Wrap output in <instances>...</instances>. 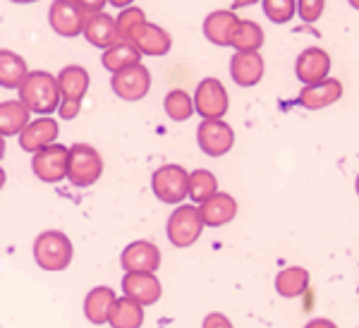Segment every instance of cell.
<instances>
[{
  "label": "cell",
  "instance_id": "cell-4",
  "mask_svg": "<svg viewBox=\"0 0 359 328\" xmlns=\"http://www.w3.org/2000/svg\"><path fill=\"white\" fill-rule=\"evenodd\" d=\"M204 221L199 216V206L180 204L168 218V240L175 247H192L204 233Z\"/></svg>",
  "mask_w": 359,
  "mask_h": 328
},
{
  "label": "cell",
  "instance_id": "cell-15",
  "mask_svg": "<svg viewBox=\"0 0 359 328\" xmlns=\"http://www.w3.org/2000/svg\"><path fill=\"white\" fill-rule=\"evenodd\" d=\"M123 292L125 297L139 302L142 307H149V304H156L161 300L163 285L156 278V273H125Z\"/></svg>",
  "mask_w": 359,
  "mask_h": 328
},
{
  "label": "cell",
  "instance_id": "cell-38",
  "mask_svg": "<svg viewBox=\"0 0 359 328\" xmlns=\"http://www.w3.org/2000/svg\"><path fill=\"white\" fill-rule=\"evenodd\" d=\"M259 0H235L233 3V10H240V8H249V5H257Z\"/></svg>",
  "mask_w": 359,
  "mask_h": 328
},
{
  "label": "cell",
  "instance_id": "cell-34",
  "mask_svg": "<svg viewBox=\"0 0 359 328\" xmlns=\"http://www.w3.org/2000/svg\"><path fill=\"white\" fill-rule=\"evenodd\" d=\"M79 111H82V103L79 101H60V106H57V115L62 120H74Z\"/></svg>",
  "mask_w": 359,
  "mask_h": 328
},
{
  "label": "cell",
  "instance_id": "cell-22",
  "mask_svg": "<svg viewBox=\"0 0 359 328\" xmlns=\"http://www.w3.org/2000/svg\"><path fill=\"white\" fill-rule=\"evenodd\" d=\"M115 300H118V297H115L113 287H108V285L94 287V290H89V295L84 297V316L96 326L108 324V312H111Z\"/></svg>",
  "mask_w": 359,
  "mask_h": 328
},
{
  "label": "cell",
  "instance_id": "cell-39",
  "mask_svg": "<svg viewBox=\"0 0 359 328\" xmlns=\"http://www.w3.org/2000/svg\"><path fill=\"white\" fill-rule=\"evenodd\" d=\"M108 3L113 5V8H118V10H123V8H130L135 0H108Z\"/></svg>",
  "mask_w": 359,
  "mask_h": 328
},
{
  "label": "cell",
  "instance_id": "cell-28",
  "mask_svg": "<svg viewBox=\"0 0 359 328\" xmlns=\"http://www.w3.org/2000/svg\"><path fill=\"white\" fill-rule=\"evenodd\" d=\"M264 29L252 20H240L230 36V46L235 50H259L264 46Z\"/></svg>",
  "mask_w": 359,
  "mask_h": 328
},
{
  "label": "cell",
  "instance_id": "cell-40",
  "mask_svg": "<svg viewBox=\"0 0 359 328\" xmlns=\"http://www.w3.org/2000/svg\"><path fill=\"white\" fill-rule=\"evenodd\" d=\"M10 3H17V5H32V3H39V0H10Z\"/></svg>",
  "mask_w": 359,
  "mask_h": 328
},
{
  "label": "cell",
  "instance_id": "cell-11",
  "mask_svg": "<svg viewBox=\"0 0 359 328\" xmlns=\"http://www.w3.org/2000/svg\"><path fill=\"white\" fill-rule=\"evenodd\" d=\"M89 13H84L72 0H53L48 10V22L57 36L74 39L84 32V22Z\"/></svg>",
  "mask_w": 359,
  "mask_h": 328
},
{
  "label": "cell",
  "instance_id": "cell-37",
  "mask_svg": "<svg viewBox=\"0 0 359 328\" xmlns=\"http://www.w3.org/2000/svg\"><path fill=\"white\" fill-rule=\"evenodd\" d=\"M304 328H338L331 319H311Z\"/></svg>",
  "mask_w": 359,
  "mask_h": 328
},
{
  "label": "cell",
  "instance_id": "cell-23",
  "mask_svg": "<svg viewBox=\"0 0 359 328\" xmlns=\"http://www.w3.org/2000/svg\"><path fill=\"white\" fill-rule=\"evenodd\" d=\"M29 74L27 60L15 50L0 48V86L3 89H20V84L25 82Z\"/></svg>",
  "mask_w": 359,
  "mask_h": 328
},
{
  "label": "cell",
  "instance_id": "cell-21",
  "mask_svg": "<svg viewBox=\"0 0 359 328\" xmlns=\"http://www.w3.org/2000/svg\"><path fill=\"white\" fill-rule=\"evenodd\" d=\"M240 22L235 10H216L204 20V36L216 46H230L235 25Z\"/></svg>",
  "mask_w": 359,
  "mask_h": 328
},
{
  "label": "cell",
  "instance_id": "cell-35",
  "mask_svg": "<svg viewBox=\"0 0 359 328\" xmlns=\"http://www.w3.org/2000/svg\"><path fill=\"white\" fill-rule=\"evenodd\" d=\"M201 328H235L233 324H230V319L225 314H221V312H211L204 319V326Z\"/></svg>",
  "mask_w": 359,
  "mask_h": 328
},
{
  "label": "cell",
  "instance_id": "cell-9",
  "mask_svg": "<svg viewBox=\"0 0 359 328\" xmlns=\"http://www.w3.org/2000/svg\"><path fill=\"white\" fill-rule=\"evenodd\" d=\"M125 41L135 46L142 55H151V57L165 55L168 50L172 48V36H170V34H168L163 27L154 25V22H149V20L132 29V32L127 34Z\"/></svg>",
  "mask_w": 359,
  "mask_h": 328
},
{
  "label": "cell",
  "instance_id": "cell-14",
  "mask_svg": "<svg viewBox=\"0 0 359 328\" xmlns=\"http://www.w3.org/2000/svg\"><path fill=\"white\" fill-rule=\"evenodd\" d=\"M264 57L259 50H237L230 60V77L237 86H257L264 79Z\"/></svg>",
  "mask_w": 359,
  "mask_h": 328
},
{
  "label": "cell",
  "instance_id": "cell-10",
  "mask_svg": "<svg viewBox=\"0 0 359 328\" xmlns=\"http://www.w3.org/2000/svg\"><path fill=\"white\" fill-rule=\"evenodd\" d=\"M196 142H199L201 151L211 158L225 156L235 144V132L223 120H201L196 128Z\"/></svg>",
  "mask_w": 359,
  "mask_h": 328
},
{
  "label": "cell",
  "instance_id": "cell-41",
  "mask_svg": "<svg viewBox=\"0 0 359 328\" xmlns=\"http://www.w3.org/2000/svg\"><path fill=\"white\" fill-rule=\"evenodd\" d=\"M5 156V137H0V160Z\"/></svg>",
  "mask_w": 359,
  "mask_h": 328
},
{
  "label": "cell",
  "instance_id": "cell-6",
  "mask_svg": "<svg viewBox=\"0 0 359 328\" xmlns=\"http://www.w3.org/2000/svg\"><path fill=\"white\" fill-rule=\"evenodd\" d=\"M228 108H230V96L221 79L216 77L201 79L194 91V113H199L204 120H223Z\"/></svg>",
  "mask_w": 359,
  "mask_h": 328
},
{
  "label": "cell",
  "instance_id": "cell-26",
  "mask_svg": "<svg viewBox=\"0 0 359 328\" xmlns=\"http://www.w3.org/2000/svg\"><path fill=\"white\" fill-rule=\"evenodd\" d=\"M137 62H142V53L127 41H118V43L108 46L101 55V65L113 74L125 70V67H130V65H137Z\"/></svg>",
  "mask_w": 359,
  "mask_h": 328
},
{
  "label": "cell",
  "instance_id": "cell-18",
  "mask_svg": "<svg viewBox=\"0 0 359 328\" xmlns=\"http://www.w3.org/2000/svg\"><path fill=\"white\" fill-rule=\"evenodd\" d=\"M340 96H343V84H340V79L326 77L318 84L304 86L302 94H299V106H304L306 111H321V108L333 106L335 101H340Z\"/></svg>",
  "mask_w": 359,
  "mask_h": 328
},
{
  "label": "cell",
  "instance_id": "cell-43",
  "mask_svg": "<svg viewBox=\"0 0 359 328\" xmlns=\"http://www.w3.org/2000/svg\"><path fill=\"white\" fill-rule=\"evenodd\" d=\"M347 3H350V5H352V8H355V10H359V0H347Z\"/></svg>",
  "mask_w": 359,
  "mask_h": 328
},
{
  "label": "cell",
  "instance_id": "cell-36",
  "mask_svg": "<svg viewBox=\"0 0 359 328\" xmlns=\"http://www.w3.org/2000/svg\"><path fill=\"white\" fill-rule=\"evenodd\" d=\"M72 3H77L84 13L91 15V13H103V8L108 5V0H72Z\"/></svg>",
  "mask_w": 359,
  "mask_h": 328
},
{
  "label": "cell",
  "instance_id": "cell-8",
  "mask_svg": "<svg viewBox=\"0 0 359 328\" xmlns=\"http://www.w3.org/2000/svg\"><path fill=\"white\" fill-rule=\"evenodd\" d=\"M111 89L115 91V96H120L123 101H142L144 96L151 89V72L147 65L137 62L130 65L125 70L115 72L111 79Z\"/></svg>",
  "mask_w": 359,
  "mask_h": 328
},
{
  "label": "cell",
  "instance_id": "cell-7",
  "mask_svg": "<svg viewBox=\"0 0 359 328\" xmlns=\"http://www.w3.org/2000/svg\"><path fill=\"white\" fill-rule=\"evenodd\" d=\"M67 156H69V149L57 142L41 149V151H36L32 158L34 175L41 182L57 185V182H62L67 177Z\"/></svg>",
  "mask_w": 359,
  "mask_h": 328
},
{
  "label": "cell",
  "instance_id": "cell-24",
  "mask_svg": "<svg viewBox=\"0 0 359 328\" xmlns=\"http://www.w3.org/2000/svg\"><path fill=\"white\" fill-rule=\"evenodd\" d=\"M29 115L32 113L20 99L0 103V137H20L29 123Z\"/></svg>",
  "mask_w": 359,
  "mask_h": 328
},
{
  "label": "cell",
  "instance_id": "cell-33",
  "mask_svg": "<svg viewBox=\"0 0 359 328\" xmlns=\"http://www.w3.org/2000/svg\"><path fill=\"white\" fill-rule=\"evenodd\" d=\"M323 8H326V0H297V13L306 25L316 22L323 15Z\"/></svg>",
  "mask_w": 359,
  "mask_h": 328
},
{
  "label": "cell",
  "instance_id": "cell-25",
  "mask_svg": "<svg viewBox=\"0 0 359 328\" xmlns=\"http://www.w3.org/2000/svg\"><path fill=\"white\" fill-rule=\"evenodd\" d=\"M108 324L113 328H142L144 307L130 297H118L108 312Z\"/></svg>",
  "mask_w": 359,
  "mask_h": 328
},
{
  "label": "cell",
  "instance_id": "cell-2",
  "mask_svg": "<svg viewBox=\"0 0 359 328\" xmlns=\"http://www.w3.org/2000/svg\"><path fill=\"white\" fill-rule=\"evenodd\" d=\"M74 259V247L60 230H46L34 240V261L43 271H65Z\"/></svg>",
  "mask_w": 359,
  "mask_h": 328
},
{
  "label": "cell",
  "instance_id": "cell-30",
  "mask_svg": "<svg viewBox=\"0 0 359 328\" xmlns=\"http://www.w3.org/2000/svg\"><path fill=\"white\" fill-rule=\"evenodd\" d=\"M163 108L172 123H184V120H189L194 113V99L184 89H172V91H168Z\"/></svg>",
  "mask_w": 359,
  "mask_h": 328
},
{
  "label": "cell",
  "instance_id": "cell-42",
  "mask_svg": "<svg viewBox=\"0 0 359 328\" xmlns=\"http://www.w3.org/2000/svg\"><path fill=\"white\" fill-rule=\"evenodd\" d=\"M3 187H5V170L0 168V189H3Z\"/></svg>",
  "mask_w": 359,
  "mask_h": 328
},
{
  "label": "cell",
  "instance_id": "cell-29",
  "mask_svg": "<svg viewBox=\"0 0 359 328\" xmlns=\"http://www.w3.org/2000/svg\"><path fill=\"white\" fill-rule=\"evenodd\" d=\"M218 192V180L211 170H192L189 172V182H187V197L194 201V204H201L208 197Z\"/></svg>",
  "mask_w": 359,
  "mask_h": 328
},
{
  "label": "cell",
  "instance_id": "cell-32",
  "mask_svg": "<svg viewBox=\"0 0 359 328\" xmlns=\"http://www.w3.org/2000/svg\"><path fill=\"white\" fill-rule=\"evenodd\" d=\"M142 22H147V15H144L142 8H135V5H130V8L120 10L118 17H115V25H118L120 41H125L127 34H130L137 25H142Z\"/></svg>",
  "mask_w": 359,
  "mask_h": 328
},
{
  "label": "cell",
  "instance_id": "cell-19",
  "mask_svg": "<svg viewBox=\"0 0 359 328\" xmlns=\"http://www.w3.org/2000/svg\"><path fill=\"white\" fill-rule=\"evenodd\" d=\"M199 216L208 228H221L237 216V201L235 197L225 192H216L213 197L199 204Z\"/></svg>",
  "mask_w": 359,
  "mask_h": 328
},
{
  "label": "cell",
  "instance_id": "cell-16",
  "mask_svg": "<svg viewBox=\"0 0 359 328\" xmlns=\"http://www.w3.org/2000/svg\"><path fill=\"white\" fill-rule=\"evenodd\" d=\"M328 70H331V55L323 48H306L299 53L297 62H294L297 79L304 86L323 82L328 77Z\"/></svg>",
  "mask_w": 359,
  "mask_h": 328
},
{
  "label": "cell",
  "instance_id": "cell-27",
  "mask_svg": "<svg viewBox=\"0 0 359 328\" xmlns=\"http://www.w3.org/2000/svg\"><path fill=\"white\" fill-rule=\"evenodd\" d=\"M306 287H309V271L302 268V266H287V268H283V271L276 275L278 295L287 297V300L304 295Z\"/></svg>",
  "mask_w": 359,
  "mask_h": 328
},
{
  "label": "cell",
  "instance_id": "cell-13",
  "mask_svg": "<svg viewBox=\"0 0 359 328\" xmlns=\"http://www.w3.org/2000/svg\"><path fill=\"white\" fill-rule=\"evenodd\" d=\"M57 135H60L57 120L43 115V118L29 120L27 128L20 132V146L29 153H36L46 146H50V144H55Z\"/></svg>",
  "mask_w": 359,
  "mask_h": 328
},
{
  "label": "cell",
  "instance_id": "cell-1",
  "mask_svg": "<svg viewBox=\"0 0 359 328\" xmlns=\"http://www.w3.org/2000/svg\"><path fill=\"white\" fill-rule=\"evenodd\" d=\"M20 101L29 108V113L48 115L60 106V86L57 77L46 70H29L25 82L20 84Z\"/></svg>",
  "mask_w": 359,
  "mask_h": 328
},
{
  "label": "cell",
  "instance_id": "cell-17",
  "mask_svg": "<svg viewBox=\"0 0 359 328\" xmlns=\"http://www.w3.org/2000/svg\"><path fill=\"white\" fill-rule=\"evenodd\" d=\"M84 39L96 48L106 50L108 46L120 41L118 25H115V17L108 13H91L84 22Z\"/></svg>",
  "mask_w": 359,
  "mask_h": 328
},
{
  "label": "cell",
  "instance_id": "cell-5",
  "mask_svg": "<svg viewBox=\"0 0 359 328\" xmlns=\"http://www.w3.org/2000/svg\"><path fill=\"white\" fill-rule=\"evenodd\" d=\"M187 182L189 172L175 163L161 165L151 175V189L156 199H161L163 204H182L187 199Z\"/></svg>",
  "mask_w": 359,
  "mask_h": 328
},
{
  "label": "cell",
  "instance_id": "cell-20",
  "mask_svg": "<svg viewBox=\"0 0 359 328\" xmlns=\"http://www.w3.org/2000/svg\"><path fill=\"white\" fill-rule=\"evenodd\" d=\"M91 84L89 72L82 65H67L57 72V86H60V101H79L86 96Z\"/></svg>",
  "mask_w": 359,
  "mask_h": 328
},
{
  "label": "cell",
  "instance_id": "cell-3",
  "mask_svg": "<svg viewBox=\"0 0 359 328\" xmlns=\"http://www.w3.org/2000/svg\"><path fill=\"white\" fill-rule=\"evenodd\" d=\"M103 175V158L89 144L69 146L67 156V180L74 187H91Z\"/></svg>",
  "mask_w": 359,
  "mask_h": 328
},
{
  "label": "cell",
  "instance_id": "cell-12",
  "mask_svg": "<svg viewBox=\"0 0 359 328\" xmlns=\"http://www.w3.org/2000/svg\"><path fill=\"white\" fill-rule=\"evenodd\" d=\"M120 266L125 268V273H156L161 266V250L147 240L132 242L120 254Z\"/></svg>",
  "mask_w": 359,
  "mask_h": 328
},
{
  "label": "cell",
  "instance_id": "cell-31",
  "mask_svg": "<svg viewBox=\"0 0 359 328\" xmlns=\"http://www.w3.org/2000/svg\"><path fill=\"white\" fill-rule=\"evenodd\" d=\"M264 13L273 25H285L297 13V3L294 0H264Z\"/></svg>",
  "mask_w": 359,
  "mask_h": 328
},
{
  "label": "cell",
  "instance_id": "cell-44",
  "mask_svg": "<svg viewBox=\"0 0 359 328\" xmlns=\"http://www.w3.org/2000/svg\"><path fill=\"white\" fill-rule=\"evenodd\" d=\"M355 187H357V194H359V175H357V182H355Z\"/></svg>",
  "mask_w": 359,
  "mask_h": 328
}]
</instances>
